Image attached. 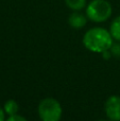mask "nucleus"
Masks as SVG:
<instances>
[{"instance_id":"f257e3e1","label":"nucleus","mask_w":120,"mask_h":121,"mask_svg":"<svg viewBox=\"0 0 120 121\" xmlns=\"http://www.w3.org/2000/svg\"><path fill=\"white\" fill-rule=\"evenodd\" d=\"M83 44L93 52L102 53L112 48L113 36L111 32L103 28H93L84 34Z\"/></svg>"},{"instance_id":"f03ea898","label":"nucleus","mask_w":120,"mask_h":121,"mask_svg":"<svg viewBox=\"0 0 120 121\" xmlns=\"http://www.w3.org/2000/svg\"><path fill=\"white\" fill-rule=\"evenodd\" d=\"M112 5L106 0H91L86 6V16L95 22H103L112 15Z\"/></svg>"},{"instance_id":"7ed1b4c3","label":"nucleus","mask_w":120,"mask_h":121,"mask_svg":"<svg viewBox=\"0 0 120 121\" xmlns=\"http://www.w3.org/2000/svg\"><path fill=\"white\" fill-rule=\"evenodd\" d=\"M38 115L42 121H60L62 117V106L57 100L46 98L38 105Z\"/></svg>"},{"instance_id":"20e7f679","label":"nucleus","mask_w":120,"mask_h":121,"mask_svg":"<svg viewBox=\"0 0 120 121\" xmlns=\"http://www.w3.org/2000/svg\"><path fill=\"white\" fill-rule=\"evenodd\" d=\"M105 113L111 121H120V97L111 96L105 102Z\"/></svg>"},{"instance_id":"39448f33","label":"nucleus","mask_w":120,"mask_h":121,"mask_svg":"<svg viewBox=\"0 0 120 121\" xmlns=\"http://www.w3.org/2000/svg\"><path fill=\"white\" fill-rule=\"evenodd\" d=\"M68 22L73 29H82L87 22V19L84 14L80 13L79 11H74L72 14H70L68 18Z\"/></svg>"},{"instance_id":"423d86ee","label":"nucleus","mask_w":120,"mask_h":121,"mask_svg":"<svg viewBox=\"0 0 120 121\" xmlns=\"http://www.w3.org/2000/svg\"><path fill=\"white\" fill-rule=\"evenodd\" d=\"M111 34L113 38L120 42V16L116 17L111 25Z\"/></svg>"},{"instance_id":"0eeeda50","label":"nucleus","mask_w":120,"mask_h":121,"mask_svg":"<svg viewBox=\"0 0 120 121\" xmlns=\"http://www.w3.org/2000/svg\"><path fill=\"white\" fill-rule=\"evenodd\" d=\"M18 109H19L18 104H17V102L14 100H9V101H6L5 104H4V112H5V114H8L9 116L16 115V114L18 113Z\"/></svg>"},{"instance_id":"6e6552de","label":"nucleus","mask_w":120,"mask_h":121,"mask_svg":"<svg viewBox=\"0 0 120 121\" xmlns=\"http://www.w3.org/2000/svg\"><path fill=\"white\" fill-rule=\"evenodd\" d=\"M66 5L73 11H81L86 5V0H65Z\"/></svg>"},{"instance_id":"1a4fd4ad","label":"nucleus","mask_w":120,"mask_h":121,"mask_svg":"<svg viewBox=\"0 0 120 121\" xmlns=\"http://www.w3.org/2000/svg\"><path fill=\"white\" fill-rule=\"evenodd\" d=\"M5 121H28L26 118H23L22 116H20V115H12V116H10V117L8 118Z\"/></svg>"},{"instance_id":"9d476101","label":"nucleus","mask_w":120,"mask_h":121,"mask_svg":"<svg viewBox=\"0 0 120 121\" xmlns=\"http://www.w3.org/2000/svg\"><path fill=\"white\" fill-rule=\"evenodd\" d=\"M112 51H113V54H114V55L119 56V55H120V45H115V46H112Z\"/></svg>"},{"instance_id":"9b49d317","label":"nucleus","mask_w":120,"mask_h":121,"mask_svg":"<svg viewBox=\"0 0 120 121\" xmlns=\"http://www.w3.org/2000/svg\"><path fill=\"white\" fill-rule=\"evenodd\" d=\"M4 113H5V112L0 107V121H5V119H4Z\"/></svg>"},{"instance_id":"f8f14e48","label":"nucleus","mask_w":120,"mask_h":121,"mask_svg":"<svg viewBox=\"0 0 120 121\" xmlns=\"http://www.w3.org/2000/svg\"><path fill=\"white\" fill-rule=\"evenodd\" d=\"M99 121H107V120H99Z\"/></svg>"}]
</instances>
